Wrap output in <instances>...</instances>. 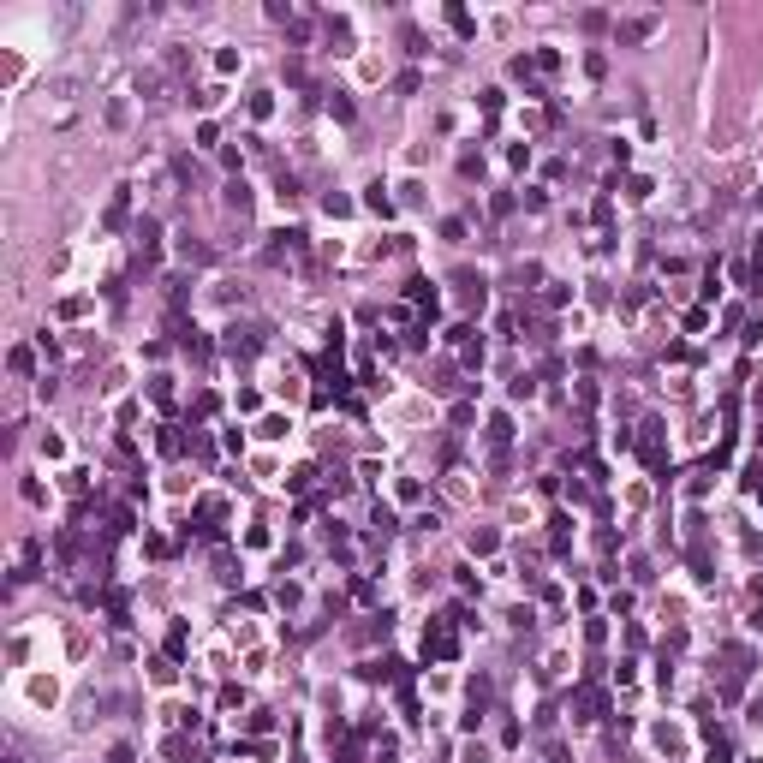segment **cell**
<instances>
[{
    "label": "cell",
    "instance_id": "6da1fadb",
    "mask_svg": "<svg viewBox=\"0 0 763 763\" xmlns=\"http://www.w3.org/2000/svg\"><path fill=\"white\" fill-rule=\"evenodd\" d=\"M30 698L36 703H54V680H30Z\"/></svg>",
    "mask_w": 763,
    "mask_h": 763
}]
</instances>
